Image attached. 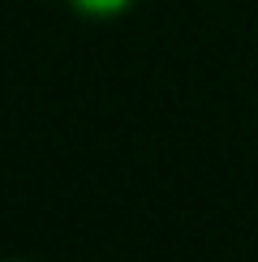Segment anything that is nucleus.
Here are the masks:
<instances>
[{
	"label": "nucleus",
	"mask_w": 258,
	"mask_h": 262,
	"mask_svg": "<svg viewBox=\"0 0 258 262\" xmlns=\"http://www.w3.org/2000/svg\"><path fill=\"white\" fill-rule=\"evenodd\" d=\"M78 13H86V17H116V13H125L134 0H69Z\"/></svg>",
	"instance_id": "1"
},
{
	"label": "nucleus",
	"mask_w": 258,
	"mask_h": 262,
	"mask_svg": "<svg viewBox=\"0 0 258 262\" xmlns=\"http://www.w3.org/2000/svg\"><path fill=\"white\" fill-rule=\"evenodd\" d=\"M5 262H22V258H5Z\"/></svg>",
	"instance_id": "2"
}]
</instances>
